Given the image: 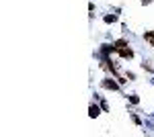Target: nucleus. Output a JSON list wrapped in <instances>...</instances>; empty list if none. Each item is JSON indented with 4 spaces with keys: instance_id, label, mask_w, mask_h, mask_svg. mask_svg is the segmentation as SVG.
I'll return each instance as SVG.
<instances>
[{
    "instance_id": "nucleus-1",
    "label": "nucleus",
    "mask_w": 154,
    "mask_h": 137,
    "mask_svg": "<svg viewBox=\"0 0 154 137\" xmlns=\"http://www.w3.org/2000/svg\"><path fill=\"white\" fill-rule=\"evenodd\" d=\"M97 115H99V108H97V106H90V117H97Z\"/></svg>"
}]
</instances>
